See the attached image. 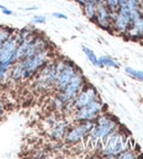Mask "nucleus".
<instances>
[{
  "mask_svg": "<svg viewBox=\"0 0 143 159\" xmlns=\"http://www.w3.org/2000/svg\"><path fill=\"white\" fill-rule=\"evenodd\" d=\"M75 1H76V2H78L80 6H84L85 3L87 2V0H75Z\"/></svg>",
  "mask_w": 143,
  "mask_h": 159,
  "instance_id": "393cba45",
  "label": "nucleus"
},
{
  "mask_svg": "<svg viewBox=\"0 0 143 159\" xmlns=\"http://www.w3.org/2000/svg\"><path fill=\"white\" fill-rule=\"evenodd\" d=\"M131 27V18L130 13L124 12V11H118L115 19L112 20V29L117 31L118 33H124L128 31V29Z\"/></svg>",
  "mask_w": 143,
  "mask_h": 159,
  "instance_id": "9d476101",
  "label": "nucleus"
},
{
  "mask_svg": "<svg viewBox=\"0 0 143 159\" xmlns=\"http://www.w3.org/2000/svg\"><path fill=\"white\" fill-rule=\"evenodd\" d=\"M136 155L133 152V150H126L124 149V152H121V154H119V156H118V158H121V159H133V158H136Z\"/></svg>",
  "mask_w": 143,
  "mask_h": 159,
  "instance_id": "6ab92c4d",
  "label": "nucleus"
},
{
  "mask_svg": "<svg viewBox=\"0 0 143 159\" xmlns=\"http://www.w3.org/2000/svg\"><path fill=\"white\" fill-rule=\"evenodd\" d=\"M104 107V103L100 102L99 98L95 99L89 104L75 109L73 112L74 119L76 122H79V120H95L102 113Z\"/></svg>",
  "mask_w": 143,
  "mask_h": 159,
  "instance_id": "39448f33",
  "label": "nucleus"
},
{
  "mask_svg": "<svg viewBox=\"0 0 143 159\" xmlns=\"http://www.w3.org/2000/svg\"><path fill=\"white\" fill-rule=\"evenodd\" d=\"M96 2L99 3V2H105V0H96Z\"/></svg>",
  "mask_w": 143,
  "mask_h": 159,
  "instance_id": "bb28decb",
  "label": "nucleus"
},
{
  "mask_svg": "<svg viewBox=\"0 0 143 159\" xmlns=\"http://www.w3.org/2000/svg\"><path fill=\"white\" fill-rule=\"evenodd\" d=\"M55 18H58V19H67V16L64 15V13H61V12H54L53 13Z\"/></svg>",
  "mask_w": 143,
  "mask_h": 159,
  "instance_id": "5701e85b",
  "label": "nucleus"
},
{
  "mask_svg": "<svg viewBox=\"0 0 143 159\" xmlns=\"http://www.w3.org/2000/svg\"><path fill=\"white\" fill-rule=\"evenodd\" d=\"M95 125V120H79L76 125L68 127L64 136L66 145H77L89 135Z\"/></svg>",
  "mask_w": 143,
  "mask_h": 159,
  "instance_id": "7ed1b4c3",
  "label": "nucleus"
},
{
  "mask_svg": "<svg viewBox=\"0 0 143 159\" xmlns=\"http://www.w3.org/2000/svg\"><path fill=\"white\" fill-rule=\"evenodd\" d=\"M118 126V123L114 117L109 116L107 114L99 115L95 119V125L93 129L90 130L89 135L87 137L89 138L91 143H100L107 138L111 133Z\"/></svg>",
  "mask_w": 143,
  "mask_h": 159,
  "instance_id": "f257e3e1",
  "label": "nucleus"
},
{
  "mask_svg": "<svg viewBox=\"0 0 143 159\" xmlns=\"http://www.w3.org/2000/svg\"><path fill=\"white\" fill-rule=\"evenodd\" d=\"M98 61H99V65L100 67H114V69H118L119 67V63L117 62L116 60L111 59L110 57H98Z\"/></svg>",
  "mask_w": 143,
  "mask_h": 159,
  "instance_id": "4468645a",
  "label": "nucleus"
},
{
  "mask_svg": "<svg viewBox=\"0 0 143 159\" xmlns=\"http://www.w3.org/2000/svg\"><path fill=\"white\" fill-rule=\"evenodd\" d=\"M37 7H29V8H24V11H32V10H37Z\"/></svg>",
  "mask_w": 143,
  "mask_h": 159,
  "instance_id": "a878e982",
  "label": "nucleus"
},
{
  "mask_svg": "<svg viewBox=\"0 0 143 159\" xmlns=\"http://www.w3.org/2000/svg\"><path fill=\"white\" fill-rule=\"evenodd\" d=\"M15 32L6 40L0 48V65L7 67V69H10L11 65L17 61L15 60V51H17V47L19 42H18Z\"/></svg>",
  "mask_w": 143,
  "mask_h": 159,
  "instance_id": "20e7f679",
  "label": "nucleus"
},
{
  "mask_svg": "<svg viewBox=\"0 0 143 159\" xmlns=\"http://www.w3.org/2000/svg\"><path fill=\"white\" fill-rule=\"evenodd\" d=\"M127 137L124 133H121L118 129H115L104 142V148L101 149V156L112 158V157H118L119 154L124 152L127 146Z\"/></svg>",
  "mask_w": 143,
  "mask_h": 159,
  "instance_id": "f03ea898",
  "label": "nucleus"
},
{
  "mask_svg": "<svg viewBox=\"0 0 143 159\" xmlns=\"http://www.w3.org/2000/svg\"><path fill=\"white\" fill-rule=\"evenodd\" d=\"M130 39H142L143 38V17L139 18V19L134 20L133 22L131 23V27L128 29L126 32Z\"/></svg>",
  "mask_w": 143,
  "mask_h": 159,
  "instance_id": "f8f14e48",
  "label": "nucleus"
},
{
  "mask_svg": "<svg viewBox=\"0 0 143 159\" xmlns=\"http://www.w3.org/2000/svg\"><path fill=\"white\" fill-rule=\"evenodd\" d=\"M78 71L76 67V65L72 61L66 60L65 64L63 66V69L59 71L58 75L56 77V82H55L54 89H56V92H61L66 87V85L69 83V81L72 80V77L76 74V72Z\"/></svg>",
  "mask_w": 143,
  "mask_h": 159,
  "instance_id": "0eeeda50",
  "label": "nucleus"
},
{
  "mask_svg": "<svg viewBox=\"0 0 143 159\" xmlns=\"http://www.w3.org/2000/svg\"><path fill=\"white\" fill-rule=\"evenodd\" d=\"M8 71H9V69L2 66V65H0V84H2L3 81L6 80L7 74H8Z\"/></svg>",
  "mask_w": 143,
  "mask_h": 159,
  "instance_id": "412c9836",
  "label": "nucleus"
},
{
  "mask_svg": "<svg viewBox=\"0 0 143 159\" xmlns=\"http://www.w3.org/2000/svg\"><path fill=\"white\" fill-rule=\"evenodd\" d=\"M84 15L88 18L90 21H96V13H97V3L95 2H86L83 6Z\"/></svg>",
  "mask_w": 143,
  "mask_h": 159,
  "instance_id": "ddd939ff",
  "label": "nucleus"
},
{
  "mask_svg": "<svg viewBox=\"0 0 143 159\" xmlns=\"http://www.w3.org/2000/svg\"><path fill=\"white\" fill-rule=\"evenodd\" d=\"M83 52L85 53V55L87 57V59H88L89 61L91 62V64L100 67V65H99L98 57H96V54H95V52L93 51V50L89 49V48H87V47H83Z\"/></svg>",
  "mask_w": 143,
  "mask_h": 159,
  "instance_id": "dca6fc26",
  "label": "nucleus"
},
{
  "mask_svg": "<svg viewBox=\"0 0 143 159\" xmlns=\"http://www.w3.org/2000/svg\"><path fill=\"white\" fill-rule=\"evenodd\" d=\"M46 22V17L45 16H33L31 19L32 25H43Z\"/></svg>",
  "mask_w": 143,
  "mask_h": 159,
  "instance_id": "aec40b11",
  "label": "nucleus"
},
{
  "mask_svg": "<svg viewBox=\"0 0 143 159\" xmlns=\"http://www.w3.org/2000/svg\"><path fill=\"white\" fill-rule=\"evenodd\" d=\"M95 23L99 25L101 29L110 31L112 28V21L110 19V10L107 8L105 2L97 3V13Z\"/></svg>",
  "mask_w": 143,
  "mask_h": 159,
  "instance_id": "1a4fd4ad",
  "label": "nucleus"
},
{
  "mask_svg": "<svg viewBox=\"0 0 143 159\" xmlns=\"http://www.w3.org/2000/svg\"><path fill=\"white\" fill-rule=\"evenodd\" d=\"M126 72L128 73L129 75H131L132 77H134V79L143 81V71H138V70H134L130 66H127Z\"/></svg>",
  "mask_w": 143,
  "mask_h": 159,
  "instance_id": "f3484780",
  "label": "nucleus"
},
{
  "mask_svg": "<svg viewBox=\"0 0 143 159\" xmlns=\"http://www.w3.org/2000/svg\"><path fill=\"white\" fill-rule=\"evenodd\" d=\"M1 11H2V13L6 16H12V13H13L12 11H11L10 9H8L7 7H3L2 9H1Z\"/></svg>",
  "mask_w": 143,
  "mask_h": 159,
  "instance_id": "b1692460",
  "label": "nucleus"
},
{
  "mask_svg": "<svg viewBox=\"0 0 143 159\" xmlns=\"http://www.w3.org/2000/svg\"><path fill=\"white\" fill-rule=\"evenodd\" d=\"M140 1H141V2H143V0H140Z\"/></svg>",
  "mask_w": 143,
  "mask_h": 159,
  "instance_id": "c85d7f7f",
  "label": "nucleus"
},
{
  "mask_svg": "<svg viewBox=\"0 0 143 159\" xmlns=\"http://www.w3.org/2000/svg\"><path fill=\"white\" fill-rule=\"evenodd\" d=\"M84 85H85V77H84V75L81 74L80 71L78 70L76 72V74L72 77V80L69 81L68 84L66 85V87H65L63 91H61V92H63V94H64L69 101H72V99L77 95V93L83 89Z\"/></svg>",
  "mask_w": 143,
  "mask_h": 159,
  "instance_id": "6e6552de",
  "label": "nucleus"
},
{
  "mask_svg": "<svg viewBox=\"0 0 143 159\" xmlns=\"http://www.w3.org/2000/svg\"><path fill=\"white\" fill-rule=\"evenodd\" d=\"M105 5L110 11H118L120 7V0H105Z\"/></svg>",
  "mask_w": 143,
  "mask_h": 159,
  "instance_id": "a211bd4d",
  "label": "nucleus"
},
{
  "mask_svg": "<svg viewBox=\"0 0 143 159\" xmlns=\"http://www.w3.org/2000/svg\"><path fill=\"white\" fill-rule=\"evenodd\" d=\"M15 31V30L12 29V28L6 27V25H0V48H1V45L3 44L6 40Z\"/></svg>",
  "mask_w": 143,
  "mask_h": 159,
  "instance_id": "2eb2a0df",
  "label": "nucleus"
},
{
  "mask_svg": "<svg viewBox=\"0 0 143 159\" xmlns=\"http://www.w3.org/2000/svg\"><path fill=\"white\" fill-rule=\"evenodd\" d=\"M5 109H6V105H5V103L0 99V120L2 119V117H3V115H5Z\"/></svg>",
  "mask_w": 143,
  "mask_h": 159,
  "instance_id": "4be33fe9",
  "label": "nucleus"
},
{
  "mask_svg": "<svg viewBox=\"0 0 143 159\" xmlns=\"http://www.w3.org/2000/svg\"><path fill=\"white\" fill-rule=\"evenodd\" d=\"M141 11H142V13H143V2H142V5H141Z\"/></svg>",
  "mask_w": 143,
  "mask_h": 159,
  "instance_id": "cd10ccee",
  "label": "nucleus"
},
{
  "mask_svg": "<svg viewBox=\"0 0 143 159\" xmlns=\"http://www.w3.org/2000/svg\"><path fill=\"white\" fill-rule=\"evenodd\" d=\"M98 99V92L96 91L93 85H84L83 89L77 93V95L71 101V105L73 109H77L79 107H83L85 105L89 104L90 102Z\"/></svg>",
  "mask_w": 143,
  "mask_h": 159,
  "instance_id": "423d86ee",
  "label": "nucleus"
},
{
  "mask_svg": "<svg viewBox=\"0 0 143 159\" xmlns=\"http://www.w3.org/2000/svg\"><path fill=\"white\" fill-rule=\"evenodd\" d=\"M68 127L69 124L67 120H65V119H57L55 124L47 129V135L53 140L59 142V140L64 139V136L66 134Z\"/></svg>",
  "mask_w": 143,
  "mask_h": 159,
  "instance_id": "9b49d317",
  "label": "nucleus"
}]
</instances>
